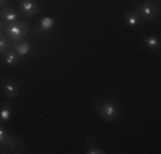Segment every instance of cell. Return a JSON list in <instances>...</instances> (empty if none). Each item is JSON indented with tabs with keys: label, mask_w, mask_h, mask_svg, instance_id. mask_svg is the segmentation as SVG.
I'll list each match as a JSON object with an SVG mask.
<instances>
[{
	"label": "cell",
	"mask_w": 161,
	"mask_h": 154,
	"mask_svg": "<svg viewBox=\"0 0 161 154\" xmlns=\"http://www.w3.org/2000/svg\"><path fill=\"white\" fill-rule=\"evenodd\" d=\"M3 33H5V36L9 38L12 43H17V41L24 40V36L29 33V24L26 21L12 22V24H7L5 28H3Z\"/></svg>",
	"instance_id": "cell-1"
},
{
	"label": "cell",
	"mask_w": 161,
	"mask_h": 154,
	"mask_svg": "<svg viewBox=\"0 0 161 154\" xmlns=\"http://www.w3.org/2000/svg\"><path fill=\"white\" fill-rule=\"evenodd\" d=\"M0 149L2 152H9V151H16V152H22L24 151V144L19 139L12 137L0 123Z\"/></svg>",
	"instance_id": "cell-2"
},
{
	"label": "cell",
	"mask_w": 161,
	"mask_h": 154,
	"mask_svg": "<svg viewBox=\"0 0 161 154\" xmlns=\"http://www.w3.org/2000/svg\"><path fill=\"white\" fill-rule=\"evenodd\" d=\"M96 111L98 115L103 118L105 122H117L118 117H120V110H118V105L113 101H110V99H106V101H101L96 105Z\"/></svg>",
	"instance_id": "cell-3"
},
{
	"label": "cell",
	"mask_w": 161,
	"mask_h": 154,
	"mask_svg": "<svg viewBox=\"0 0 161 154\" xmlns=\"http://www.w3.org/2000/svg\"><path fill=\"white\" fill-rule=\"evenodd\" d=\"M137 12L141 15V21L149 22L153 19H156L159 15V5L158 2H153V0H146L139 7H137Z\"/></svg>",
	"instance_id": "cell-4"
},
{
	"label": "cell",
	"mask_w": 161,
	"mask_h": 154,
	"mask_svg": "<svg viewBox=\"0 0 161 154\" xmlns=\"http://www.w3.org/2000/svg\"><path fill=\"white\" fill-rule=\"evenodd\" d=\"M2 91L9 99H16L19 96V92H21V86H19L17 80L7 77V79H3V82H2Z\"/></svg>",
	"instance_id": "cell-5"
},
{
	"label": "cell",
	"mask_w": 161,
	"mask_h": 154,
	"mask_svg": "<svg viewBox=\"0 0 161 154\" xmlns=\"http://www.w3.org/2000/svg\"><path fill=\"white\" fill-rule=\"evenodd\" d=\"M19 12L24 17H34L40 12V5L34 0H19Z\"/></svg>",
	"instance_id": "cell-6"
},
{
	"label": "cell",
	"mask_w": 161,
	"mask_h": 154,
	"mask_svg": "<svg viewBox=\"0 0 161 154\" xmlns=\"http://www.w3.org/2000/svg\"><path fill=\"white\" fill-rule=\"evenodd\" d=\"M0 19H2V22L7 26V24H12V22L21 21V14H19L14 7L3 5V7H0Z\"/></svg>",
	"instance_id": "cell-7"
},
{
	"label": "cell",
	"mask_w": 161,
	"mask_h": 154,
	"mask_svg": "<svg viewBox=\"0 0 161 154\" xmlns=\"http://www.w3.org/2000/svg\"><path fill=\"white\" fill-rule=\"evenodd\" d=\"M55 28V19L50 17V15H45V17L40 19V22H38V34H48L50 31H53Z\"/></svg>",
	"instance_id": "cell-8"
},
{
	"label": "cell",
	"mask_w": 161,
	"mask_h": 154,
	"mask_svg": "<svg viewBox=\"0 0 161 154\" xmlns=\"http://www.w3.org/2000/svg\"><path fill=\"white\" fill-rule=\"evenodd\" d=\"M12 48H14V52L22 58V57H28L29 53H31L33 46H31V43H29L28 40H21V41H17V43H14Z\"/></svg>",
	"instance_id": "cell-9"
},
{
	"label": "cell",
	"mask_w": 161,
	"mask_h": 154,
	"mask_svg": "<svg viewBox=\"0 0 161 154\" xmlns=\"http://www.w3.org/2000/svg\"><path fill=\"white\" fill-rule=\"evenodd\" d=\"M124 21H125V24L129 26V28H137L139 26V22H141V15L139 12H137V9H130L127 10V14H125V17H124Z\"/></svg>",
	"instance_id": "cell-10"
},
{
	"label": "cell",
	"mask_w": 161,
	"mask_h": 154,
	"mask_svg": "<svg viewBox=\"0 0 161 154\" xmlns=\"http://www.w3.org/2000/svg\"><path fill=\"white\" fill-rule=\"evenodd\" d=\"M142 43L149 52H156V50L159 48V38L156 36V34H147V36H144Z\"/></svg>",
	"instance_id": "cell-11"
},
{
	"label": "cell",
	"mask_w": 161,
	"mask_h": 154,
	"mask_svg": "<svg viewBox=\"0 0 161 154\" xmlns=\"http://www.w3.org/2000/svg\"><path fill=\"white\" fill-rule=\"evenodd\" d=\"M10 117H12V106L9 105V103H2L0 105V123H7L10 120Z\"/></svg>",
	"instance_id": "cell-12"
},
{
	"label": "cell",
	"mask_w": 161,
	"mask_h": 154,
	"mask_svg": "<svg viewBox=\"0 0 161 154\" xmlns=\"http://www.w3.org/2000/svg\"><path fill=\"white\" fill-rule=\"evenodd\" d=\"M3 62H5L7 65H10V67H14V65H17L19 63V60H21V57L17 55L16 52H14V48H10V50H7L5 53H3Z\"/></svg>",
	"instance_id": "cell-13"
},
{
	"label": "cell",
	"mask_w": 161,
	"mask_h": 154,
	"mask_svg": "<svg viewBox=\"0 0 161 154\" xmlns=\"http://www.w3.org/2000/svg\"><path fill=\"white\" fill-rule=\"evenodd\" d=\"M86 154H103L105 151H103L99 146H96L94 144V140L91 137H87V147H86V151H84Z\"/></svg>",
	"instance_id": "cell-14"
},
{
	"label": "cell",
	"mask_w": 161,
	"mask_h": 154,
	"mask_svg": "<svg viewBox=\"0 0 161 154\" xmlns=\"http://www.w3.org/2000/svg\"><path fill=\"white\" fill-rule=\"evenodd\" d=\"M12 45H14V43L5 36V34L0 33V55H3V53H5L7 50H10V46H12Z\"/></svg>",
	"instance_id": "cell-15"
},
{
	"label": "cell",
	"mask_w": 161,
	"mask_h": 154,
	"mask_svg": "<svg viewBox=\"0 0 161 154\" xmlns=\"http://www.w3.org/2000/svg\"><path fill=\"white\" fill-rule=\"evenodd\" d=\"M3 28H5V24H3V22H2V19H0V33L3 31Z\"/></svg>",
	"instance_id": "cell-16"
},
{
	"label": "cell",
	"mask_w": 161,
	"mask_h": 154,
	"mask_svg": "<svg viewBox=\"0 0 161 154\" xmlns=\"http://www.w3.org/2000/svg\"><path fill=\"white\" fill-rule=\"evenodd\" d=\"M5 2H7V0H0V7H3V5H5Z\"/></svg>",
	"instance_id": "cell-17"
}]
</instances>
